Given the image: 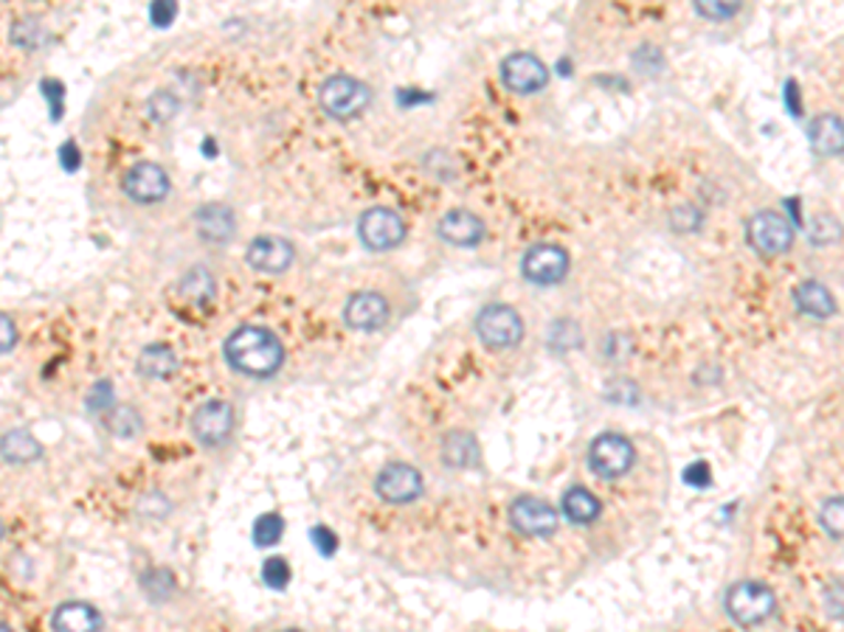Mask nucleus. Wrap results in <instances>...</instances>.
I'll use <instances>...</instances> for the list:
<instances>
[{
    "mask_svg": "<svg viewBox=\"0 0 844 632\" xmlns=\"http://www.w3.org/2000/svg\"><path fill=\"white\" fill-rule=\"evenodd\" d=\"M197 233L201 239L212 244H226L231 242L234 233H237V219H234V211L228 206H220V203H212V206L201 208L197 211Z\"/></svg>",
    "mask_w": 844,
    "mask_h": 632,
    "instance_id": "18",
    "label": "nucleus"
},
{
    "mask_svg": "<svg viewBox=\"0 0 844 632\" xmlns=\"http://www.w3.org/2000/svg\"><path fill=\"white\" fill-rule=\"evenodd\" d=\"M177 293L183 295V301H190L195 307H203V304H208V301L215 298L217 284L206 268H195L177 282Z\"/></svg>",
    "mask_w": 844,
    "mask_h": 632,
    "instance_id": "24",
    "label": "nucleus"
},
{
    "mask_svg": "<svg viewBox=\"0 0 844 632\" xmlns=\"http://www.w3.org/2000/svg\"><path fill=\"white\" fill-rule=\"evenodd\" d=\"M110 407H113V389H110V382H96L88 394V411L101 414V411H110Z\"/></svg>",
    "mask_w": 844,
    "mask_h": 632,
    "instance_id": "33",
    "label": "nucleus"
},
{
    "mask_svg": "<svg viewBox=\"0 0 844 632\" xmlns=\"http://www.w3.org/2000/svg\"><path fill=\"white\" fill-rule=\"evenodd\" d=\"M14 43H20L23 48L29 51H37L40 45L48 40V32H45L43 25L37 23V20H20L18 25H14V32H12Z\"/></svg>",
    "mask_w": 844,
    "mask_h": 632,
    "instance_id": "27",
    "label": "nucleus"
},
{
    "mask_svg": "<svg viewBox=\"0 0 844 632\" xmlns=\"http://www.w3.org/2000/svg\"><path fill=\"white\" fill-rule=\"evenodd\" d=\"M226 363L240 374L266 380L273 377L284 363V346L266 326H240L228 335L223 346Z\"/></svg>",
    "mask_w": 844,
    "mask_h": 632,
    "instance_id": "1",
    "label": "nucleus"
},
{
    "mask_svg": "<svg viewBox=\"0 0 844 632\" xmlns=\"http://www.w3.org/2000/svg\"><path fill=\"white\" fill-rule=\"evenodd\" d=\"M549 70L535 54H527V51H518L512 57H507L501 63V81H505V88L512 90V94L530 96L538 94V90L547 85Z\"/></svg>",
    "mask_w": 844,
    "mask_h": 632,
    "instance_id": "11",
    "label": "nucleus"
},
{
    "mask_svg": "<svg viewBox=\"0 0 844 632\" xmlns=\"http://www.w3.org/2000/svg\"><path fill=\"white\" fill-rule=\"evenodd\" d=\"M726 615L740 626H757L775 613V593L760 582H737L726 590Z\"/></svg>",
    "mask_w": 844,
    "mask_h": 632,
    "instance_id": "3",
    "label": "nucleus"
},
{
    "mask_svg": "<svg viewBox=\"0 0 844 632\" xmlns=\"http://www.w3.org/2000/svg\"><path fill=\"white\" fill-rule=\"evenodd\" d=\"M440 237L451 244H459V248H470V244H479L481 237H485V222L473 211L456 208V211H447L440 219Z\"/></svg>",
    "mask_w": 844,
    "mask_h": 632,
    "instance_id": "17",
    "label": "nucleus"
},
{
    "mask_svg": "<svg viewBox=\"0 0 844 632\" xmlns=\"http://www.w3.org/2000/svg\"><path fill=\"white\" fill-rule=\"evenodd\" d=\"M0 458L9 464H18V467L34 464L43 458V445L23 427H12V431L0 436Z\"/></svg>",
    "mask_w": 844,
    "mask_h": 632,
    "instance_id": "19",
    "label": "nucleus"
},
{
    "mask_svg": "<svg viewBox=\"0 0 844 632\" xmlns=\"http://www.w3.org/2000/svg\"><path fill=\"white\" fill-rule=\"evenodd\" d=\"M599 512H603V506L586 487H572L563 494V514L572 520L574 526H592Z\"/></svg>",
    "mask_w": 844,
    "mask_h": 632,
    "instance_id": "23",
    "label": "nucleus"
},
{
    "mask_svg": "<svg viewBox=\"0 0 844 632\" xmlns=\"http://www.w3.org/2000/svg\"><path fill=\"white\" fill-rule=\"evenodd\" d=\"M0 632H14V630L9 624H3V621H0Z\"/></svg>",
    "mask_w": 844,
    "mask_h": 632,
    "instance_id": "39",
    "label": "nucleus"
},
{
    "mask_svg": "<svg viewBox=\"0 0 844 632\" xmlns=\"http://www.w3.org/2000/svg\"><path fill=\"white\" fill-rule=\"evenodd\" d=\"M177 369H181V360L166 344H150L141 349L139 371L147 380H170L177 374Z\"/></svg>",
    "mask_w": 844,
    "mask_h": 632,
    "instance_id": "20",
    "label": "nucleus"
},
{
    "mask_svg": "<svg viewBox=\"0 0 844 632\" xmlns=\"http://www.w3.org/2000/svg\"><path fill=\"white\" fill-rule=\"evenodd\" d=\"M746 239L760 257H782L794 242V226L780 211H757L746 222Z\"/></svg>",
    "mask_w": 844,
    "mask_h": 632,
    "instance_id": "4",
    "label": "nucleus"
},
{
    "mask_svg": "<svg viewBox=\"0 0 844 632\" xmlns=\"http://www.w3.org/2000/svg\"><path fill=\"white\" fill-rule=\"evenodd\" d=\"M822 526L827 529L831 537H842V501L838 498L827 501L825 509H822Z\"/></svg>",
    "mask_w": 844,
    "mask_h": 632,
    "instance_id": "34",
    "label": "nucleus"
},
{
    "mask_svg": "<svg viewBox=\"0 0 844 632\" xmlns=\"http://www.w3.org/2000/svg\"><path fill=\"white\" fill-rule=\"evenodd\" d=\"M375 489L386 503L403 506V503H414L422 494V476L409 464H389L380 470Z\"/></svg>",
    "mask_w": 844,
    "mask_h": 632,
    "instance_id": "13",
    "label": "nucleus"
},
{
    "mask_svg": "<svg viewBox=\"0 0 844 632\" xmlns=\"http://www.w3.org/2000/svg\"><path fill=\"white\" fill-rule=\"evenodd\" d=\"M637 461V450L628 438L619 433H603L588 447V467L599 478H623L628 476L630 467Z\"/></svg>",
    "mask_w": 844,
    "mask_h": 632,
    "instance_id": "5",
    "label": "nucleus"
},
{
    "mask_svg": "<svg viewBox=\"0 0 844 632\" xmlns=\"http://www.w3.org/2000/svg\"><path fill=\"white\" fill-rule=\"evenodd\" d=\"M510 520L527 537H549L558 529V512L541 498H518L510 506Z\"/></svg>",
    "mask_w": 844,
    "mask_h": 632,
    "instance_id": "14",
    "label": "nucleus"
},
{
    "mask_svg": "<svg viewBox=\"0 0 844 632\" xmlns=\"http://www.w3.org/2000/svg\"><path fill=\"white\" fill-rule=\"evenodd\" d=\"M51 632H101L105 630V619H101L99 608H94L90 601H63L51 613Z\"/></svg>",
    "mask_w": 844,
    "mask_h": 632,
    "instance_id": "16",
    "label": "nucleus"
},
{
    "mask_svg": "<svg viewBox=\"0 0 844 632\" xmlns=\"http://www.w3.org/2000/svg\"><path fill=\"white\" fill-rule=\"evenodd\" d=\"M808 233H811L813 242H831V239L838 233V222L833 217H827V214H820V217L811 219Z\"/></svg>",
    "mask_w": 844,
    "mask_h": 632,
    "instance_id": "32",
    "label": "nucleus"
},
{
    "mask_svg": "<svg viewBox=\"0 0 844 632\" xmlns=\"http://www.w3.org/2000/svg\"><path fill=\"white\" fill-rule=\"evenodd\" d=\"M3 532H7V529H3V520H0V540H3Z\"/></svg>",
    "mask_w": 844,
    "mask_h": 632,
    "instance_id": "40",
    "label": "nucleus"
},
{
    "mask_svg": "<svg viewBox=\"0 0 844 632\" xmlns=\"http://www.w3.org/2000/svg\"><path fill=\"white\" fill-rule=\"evenodd\" d=\"M150 107H152V113H155L152 119H172V113L177 110V101L172 99L170 94H158L155 99L150 101Z\"/></svg>",
    "mask_w": 844,
    "mask_h": 632,
    "instance_id": "37",
    "label": "nucleus"
},
{
    "mask_svg": "<svg viewBox=\"0 0 844 632\" xmlns=\"http://www.w3.org/2000/svg\"><path fill=\"white\" fill-rule=\"evenodd\" d=\"M369 101H372L369 85H364V81L347 74L329 76L322 85V90H318V105H322V110L329 119L338 121L358 119L366 107H369Z\"/></svg>",
    "mask_w": 844,
    "mask_h": 632,
    "instance_id": "2",
    "label": "nucleus"
},
{
    "mask_svg": "<svg viewBox=\"0 0 844 632\" xmlns=\"http://www.w3.org/2000/svg\"><path fill=\"white\" fill-rule=\"evenodd\" d=\"M794 301L800 313L811 315L816 320H827L836 315V301H833L831 290L820 282H802L800 287L794 290Z\"/></svg>",
    "mask_w": 844,
    "mask_h": 632,
    "instance_id": "21",
    "label": "nucleus"
},
{
    "mask_svg": "<svg viewBox=\"0 0 844 632\" xmlns=\"http://www.w3.org/2000/svg\"><path fill=\"white\" fill-rule=\"evenodd\" d=\"M358 237L369 251H391L405 239V222L398 211L375 206L360 214Z\"/></svg>",
    "mask_w": 844,
    "mask_h": 632,
    "instance_id": "7",
    "label": "nucleus"
},
{
    "mask_svg": "<svg viewBox=\"0 0 844 632\" xmlns=\"http://www.w3.org/2000/svg\"><path fill=\"white\" fill-rule=\"evenodd\" d=\"M476 335L490 349H510V346L521 344L523 320L507 304H490L476 318Z\"/></svg>",
    "mask_w": 844,
    "mask_h": 632,
    "instance_id": "6",
    "label": "nucleus"
},
{
    "mask_svg": "<svg viewBox=\"0 0 844 632\" xmlns=\"http://www.w3.org/2000/svg\"><path fill=\"white\" fill-rule=\"evenodd\" d=\"M262 582L273 590H284L290 582V565L282 557H271L262 565Z\"/></svg>",
    "mask_w": 844,
    "mask_h": 632,
    "instance_id": "30",
    "label": "nucleus"
},
{
    "mask_svg": "<svg viewBox=\"0 0 844 632\" xmlns=\"http://www.w3.org/2000/svg\"><path fill=\"white\" fill-rule=\"evenodd\" d=\"M108 414H110L108 427H110V433H116V436L133 438V436H139L141 431H144V419H141V414L136 411V407L113 405Z\"/></svg>",
    "mask_w": 844,
    "mask_h": 632,
    "instance_id": "25",
    "label": "nucleus"
},
{
    "mask_svg": "<svg viewBox=\"0 0 844 632\" xmlns=\"http://www.w3.org/2000/svg\"><path fill=\"white\" fill-rule=\"evenodd\" d=\"M695 12H699L701 18L726 20V18H735V14L740 12V3H737V0H729V3H718V0H704V3H695Z\"/></svg>",
    "mask_w": 844,
    "mask_h": 632,
    "instance_id": "31",
    "label": "nucleus"
},
{
    "mask_svg": "<svg viewBox=\"0 0 844 632\" xmlns=\"http://www.w3.org/2000/svg\"><path fill=\"white\" fill-rule=\"evenodd\" d=\"M192 436L203 447H220L234 431V407L226 400H206L192 414Z\"/></svg>",
    "mask_w": 844,
    "mask_h": 632,
    "instance_id": "8",
    "label": "nucleus"
},
{
    "mask_svg": "<svg viewBox=\"0 0 844 632\" xmlns=\"http://www.w3.org/2000/svg\"><path fill=\"white\" fill-rule=\"evenodd\" d=\"M14 346H18V326L9 315L0 313V355H9Z\"/></svg>",
    "mask_w": 844,
    "mask_h": 632,
    "instance_id": "35",
    "label": "nucleus"
},
{
    "mask_svg": "<svg viewBox=\"0 0 844 632\" xmlns=\"http://www.w3.org/2000/svg\"><path fill=\"white\" fill-rule=\"evenodd\" d=\"M253 543L259 548H268V545H277L284 534V520L282 514L271 512V514H259L257 523H253Z\"/></svg>",
    "mask_w": 844,
    "mask_h": 632,
    "instance_id": "26",
    "label": "nucleus"
},
{
    "mask_svg": "<svg viewBox=\"0 0 844 632\" xmlns=\"http://www.w3.org/2000/svg\"><path fill=\"white\" fill-rule=\"evenodd\" d=\"M150 14H152V23L161 25V29H166V25H170L172 20H175L177 7H175V3H152Z\"/></svg>",
    "mask_w": 844,
    "mask_h": 632,
    "instance_id": "38",
    "label": "nucleus"
},
{
    "mask_svg": "<svg viewBox=\"0 0 844 632\" xmlns=\"http://www.w3.org/2000/svg\"><path fill=\"white\" fill-rule=\"evenodd\" d=\"M344 320L349 329L375 333L389 320V304L380 293H355L344 307Z\"/></svg>",
    "mask_w": 844,
    "mask_h": 632,
    "instance_id": "15",
    "label": "nucleus"
},
{
    "mask_svg": "<svg viewBox=\"0 0 844 632\" xmlns=\"http://www.w3.org/2000/svg\"><path fill=\"white\" fill-rule=\"evenodd\" d=\"M811 150L816 152V155L822 157H831V155H838L842 152V119L833 113H825V116H816V119L811 121Z\"/></svg>",
    "mask_w": 844,
    "mask_h": 632,
    "instance_id": "22",
    "label": "nucleus"
},
{
    "mask_svg": "<svg viewBox=\"0 0 844 632\" xmlns=\"http://www.w3.org/2000/svg\"><path fill=\"white\" fill-rule=\"evenodd\" d=\"M282 632H299V630H282Z\"/></svg>",
    "mask_w": 844,
    "mask_h": 632,
    "instance_id": "41",
    "label": "nucleus"
},
{
    "mask_svg": "<svg viewBox=\"0 0 844 632\" xmlns=\"http://www.w3.org/2000/svg\"><path fill=\"white\" fill-rule=\"evenodd\" d=\"M566 270L569 253L563 251V248H558V244H535V248H530L521 259L523 279L532 284H541V287L563 282Z\"/></svg>",
    "mask_w": 844,
    "mask_h": 632,
    "instance_id": "10",
    "label": "nucleus"
},
{
    "mask_svg": "<svg viewBox=\"0 0 844 632\" xmlns=\"http://www.w3.org/2000/svg\"><path fill=\"white\" fill-rule=\"evenodd\" d=\"M293 259H296L293 244L282 237H271V233L253 239L246 253L248 268H253L262 276H279L293 264Z\"/></svg>",
    "mask_w": 844,
    "mask_h": 632,
    "instance_id": "12",
    "label": "nucleus"
},
{
    "mask_svg": "<svg viewBox=\"0 0 844 632\" xmlns=\"http://www.w3.org/2000/svg\"><path fill=\"white\" fill-rule=\"evenodd\" d=\"M121 186H125V195L133 203L152 206V203H161L170 195V175L164 172V166H158L152 161H141L127 170Z\"/></svg>",
    "mask_w": 844,
    "mask_h": 632,
    "instance_id": "9",
    "label": "nucleus"
},
{
    "mask_svg": "<svg viewBox=\"0 0 844 632\" xmlns=\"http://www.w3.org/2000/svg\"><path fill=\"white\" fill-rule=\"evenodd\" d=\"M141 585H144V590L155 601H164L166 596L175 590V579H172V574L166 568H152L150 574H144Z\"/></svg>",
    "mask_w": 844,
    "mask_h": 632,
    "instance_id": "28",
    "label": "nucleus"
},
{
    "mask_svg": "<svg viewBox=\"0 0 844 632\" xmlns=\"http://www.w3.org/2000/svg\"><path fill=\"white\" fill-rule=\"evenodd\" d=\"M313 545L324 554V557H329V554H335V548H338V537H335V534L329 532L327 526H315L313 529Z\"/></svg>",
    "mask_w": 844,
    "mask_h": 632,
    "instance_id": "36",
    "label": "nucleus"
},
{
    "mask_svg": "<svg viewBox=\"0 0 844 632\" xmlns=\"http://www.w3.org/2000/svg\"><path fill=\"white\" fill-rule=\"evenodd\" d=\"M447 461L451 464H470L476 458V445H473V438L465 436V433H456V436L447 438Z\"/></svg>",
    "mask_w": 844,
    "mask_h": 632,
    "instance_id": "29",
    "label": "nucleus"
}]
</instances>
